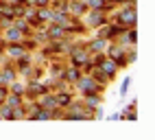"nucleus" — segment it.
Segmentation results:
<instances>
[{"label": "nucleus", "mask_w": 155, "mask_h": 140, "mask_svg": "<svg viewBox=\"0 0 155 140\" xmlns=\"http://www.w3.org/2000/svg\"><path fill=\"white\" fill-rule=\"evenodd\" d=\"M136 22H138L136 7H127L125 11H120V13H118V24H122L125 28H131V26H136Z\"/></svg>", "instance_id": "1"}, {"label": "nucleus", "mask_w": 155, "mask_h": 140, "mask_svg": "<svg viewBox=\"0 0 155 140\" xmlns=\"http://www.w3.org/2000/svg\"><path fill=\"white\" fill-rule=\"evenodd\" d=\"M68 9H70V13L72 15H81V13H85V11H90L87 9V5H85V0H68Z\"/></svg>", "instance_id": "2"}, {"label": "nucleus", "mask_w": 155, "mask_h": 140, "mask_svg": "<svg viewBox=\"0 0 155 140\" xmlns=\"http://www.w3.org/2000/svg\"><path fill=\"white\" fill-rule=\"evenodd\" d=\"M79 88H81V90H83V92H85V94H94V92H96V90H98V85H96V81H94V79H92V77H85V79H83V81H81V79H79Z\"/></svg>", "instance_id": "3"}, {"label": "nucleus", "mask_w": 155, "mask_h": 140, "mask_svg": "<svg viewBox=\"0 0 155 140\" xmlns=\"http://www.w3.org/2000/svg\"><path fill=\"white\" fill-rule=\"evenodd\" d=\"M87 57H90V51H85V48H83V51H74V53H72V64L79 68V66H83L87 62Z\"/></svg>", "instance_id": "4"}, {"label": "nucleus", "mask_w": 155, "mask_h": 140, "mask_svg": "<svg viewBox=\"0 0 155 140\" xmlns=\"http://www.w3.org/2000/svg\"><path fill=\"white\" fill-rule=\"evenodd\" d=\"M90 11H92V22H90V26H103V24H105L107 22V18H105V13H103V11H96V9H90Z\"/></svg>", "instance_id": "5"}, {"label": "nucleus", "mask_w": 155, "mask_h": 140, "mask_svg": "<svg viewBox=\"0 0 155 140\" xmlns=\"http://www.w3.org/2000/svg\"><path fill=\"white\" fill-rule=\"evenodd\" d=\"M87 9H96V11H107V9L111 7L107 0H85Z\"/></svg>", "instance_id": "6"}, {"label": "nucleus", "mask_w": 155, "mask_h": 140, "mask_svg": "<svg viewBox=\"0 0 155 140\" xmlns=\"http://www.w3.org/2000/svg\"><path fill=\"white\" fill-rule=\"evenodd\" d=\"M9 55H11V57H22L24 55V44L11 42V46H9Z\"/></svg>", "instance_id": "7"}, {"label": "nucleus", "mask_w": 155, "mask_h": 140, "mask_svg": "<svg viewBox=\"0 0 155 140\" xmlns=\"http://www.w3.org/2000/svg\"><path fill=\"white\" fill-rule=\"evenodd\" d=\"M5 37H7V42H20V39H22V33L13 26V28H9V31L5 33Z\"/></svg>", "instance_id": "8"}, {"label": "nucleus", "mask_w": 155, "mask_h": 140, "mask_svg": "<svg viewBox=\"0 0 155 140\" xmlns=\"http://www.w3.org/2000/svg\"><path fill=\"white\" fill-rule=\"evenodd\" d=\"M13 79H15L13 70H11V68H7V70H2V75H0V83H11Z\"/></svg>", "instance_id": "9"}, {"label": "nucleus", "mask_w": 155, "mask_h": 140, "mask_svg": "<svg viewBox=\"0 0 155 140\" xmlns=\"http://www.w3.org/2000/svg\"><path fill=\"white\" fill-rule=\"evenodd\" d=\"M107 46V39L103 37V39H94V42L90 44V51H103V48Z\"/></svg>", "instance_id": "10"}, {"label": "nucleus", "mask_w": 155, "mask_h": 140, "mask_svg": "<svg viewBox=\"0 0 155 140\" xmlns=\"http://www.w3.org/2000/svg\"><path fill=\"white\" fill-rule=\"evenodd\" d=\"M125 37H127V42L136 44V39H138V31H136V26H131L129 31H125Z\"/></svg>", "instance_id": "11"}, {"label": "nucleus", "mask_w": 155, "mask_h": 140, "mask_svg": "<svg viewBox=\"0 0 155 140\" xmlns=\"http://www.w3.org/2000/svg\"><path fill=\"white\" fill-rule=\"evenodd\" d=\"M7 101H9V105H11V107H18V105H22V98H20V94H9L7 96Z\"/></svg>", "instance_id": "12"}, {"label": "nucleus", "mask_w": 155, "mask_h": 140, "mask_svg": "<svg viewBox=\"0 0 155 140\" xmlns=\"http://www.w3.org/2000/svg\"><path fill=\"white\" fill-rule=\"evenodd\" d=\"M129 85H131V77H125V79H122V85H120V96H127Z\"/></svg>", "instance_id": "13"}, {"label": "nucleus", "mask_w": 155, "mask_h": 140, "mask_svg": "<svg viewBox=\"0 0 155 140\" xmlns=\"http://www.w3.org/2000/svg\"><path fill=\"white\" fill-rule=\"evenodd\" d=\"M35 15H37L39 22H44V20H50V18H53V11H44V9H39Z\"/></svg>", "instance_id": "14"}, {"label": "nucleus", "mask_w": 155, "mask_h": 140, "mask_svg": "<svg viewBox=\"0 0 155 140\" xmlns=\"http://www.w3.org/2000/svg\"><path fill=\"white\" fill-rule=\"evenodd\" d=\"M9 85H11V92H15V94H22V92H24V90H26V88H24L22 83H15V81H11V83H9Z\"/></svg>", "instance_id": "15"}, {"label": "nucleus", "mask_w": 155, "mask_h": 140, "mask_svg": "<svg viewBox=\"0 0 155 140\" xmlns=\"http://www.w3.org/2000/svg\"><path fill=\"white\" fill-rule=\"evenodd\" d=\"M5 96H7V88L0 85V98H5Z\"/></svg>", "instance_id": "16"}, {"label": "nucleus", "mask_w": 155, "mask_h": 140, "mask_svg": "<svg viewBox=\"0 0 155 140\" xmlns=\"http://www.w3.org/2000/svg\"><path fill=\"white\" fill-rule=\"evenodd\" d=\"M107 2H111V0H107Z\"/></svg>", "instance_id": "17"}]
</instances>
